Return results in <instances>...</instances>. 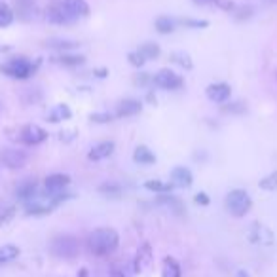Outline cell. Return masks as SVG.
Wrapping results in <instances>:
<instances>
[{"label":"cell","mask_w":277,"mask_h":277,"mask_svg":"<svg viewBox=\"0 0 277 277\" xmlns=\"http://www.w3.org/2000/svg\"><path fill=\"white\" fill-rule=\"evenodd\" d=\"M21 254V249L17 245H2L0 247V266H4V264H8V262H14Z\"/></svg>","instance_id":"obj_24"},{"label":"cell","mask_w":277,"mask_h":277,"mask_svg":"<svg viewBox=\"0 0 277 277\" xmlns=\"http://www.w3.org/2000/svg\"><path fill=\"white\" fill-rule=\"evenodd\" d=\"M234 277H251V275H249V271H247V269H238V271L234 273Z\"/></svg>","instance_id":"obj_44"},{"label":"cell","mask_w":277,"mask_h":277,"mask_svg":"<svg viewBox=\"0 0 277 277\" xmlns=\"http://www.w3.org/2000/svg\"><path fill=\"white\" fill-rule=\"evenodd\" d=\"M0 51H6V48H0Z\"/></svg>","instance_id":"obj_48"},{"label":"cell","mask_w":277,"mask_h":277,"mask_svg":"<svg viewBox=\"0 0 277 277\" xmlns=\"http://www.w3.org/2000/svg\"><path fill=\"white\" fill-rule=\"evenodd\" d=\"M93 74H95L97 78H106L108 76V69H95Z\"/></svg>","instance_id":"obj_43"},{"label":"cell","mask_w":277,"mask_h":277,"mask_svg":"<svg viewBox=\"0 0 277 277\" xmlns=\"http://www.w3.org/2000/svg\"><path fill=\"white\" fill-rule=\"evenodd\" d=\"M169 179H171V184H173V188H190L192 184H194V177H192V171L188 167H175L171 175H169Z\"/></svg>","instance_id":"obj_16"},{"label":"cell","mask_w":277,"mask_h":277,"mask_svg":"<svg viewBox=\"0 0 277 277\" xmlns=\"http://www.w3.org/2000/svg\"><path fill=\"white\" fill-rule=\"evenodd\" d=\"M135 275L133 269H129L127 271V268L124 266V264H120V262H116V264H112L110 266V277H131Z\"/></svg>","instance_id":"obj_34"},{"label":"cell","mask_w":277,"mask_h":277,"mask_svg":"<svg viewBox=\"0 0 277 277\" xmlns=\"http://www.w3.org/2000/svg\"><path fill=\"white\" fill-rule=\"evenodd\" d=\"M171 61H173L175 65H179L181 69H184V71H190L192 67H194V61H192L190 53H186V51H173L171 53Z\"/></svg>","instance_id":"obj_29"},{"label":"cell","mask_w":277,"mask_h":277,"mask_svg":"<svg viewBox=\"0 0 277 277\" xmlns=\"http://www.w3.org/2000/svg\"><path fill=\"white\" fill-rule=\"evenodd\" d=\"M137 51H139L146 61H150V59H158V57L161 56V49H159V46L156 44V42H144V44L139 46Z\"/></svg>","instance_id":"obj_27"},{"label":"cell","mask_w":277,"mask_h":277,"mask_svg":"<svg viewBox=\"0 0 277 277\" xmlns=\"http://www.w3.org/2000/svg\"><path fill=\"white\" fill-rule=\"evenodd\" d=\"M161 277H182V268L177 258H173V256H165L163 258Z\"/></svg>","instance_id":"obj_22"},{"label":"cell","mask_w":277,"mask_h":277,"mask_svg":"<svg viewBox=\"0 0 277 277\" xmlns=\"http://www.w3.org/2000/svg\"><path fill=\"white\" fill-rule=\"evenodd\" d=\"M205 93L213 103L224 104V103H228L230 97H232V87H230L228 84H224V82H216V84L207 86Z\"/></svg>","instance_id":"obj_14"},{"label":"cell","mask_w":277,"mask_h":277,"mask_svg":"<svg viewBox=\"0 0 277 277\" xmlns=\"http://www.w3.org/2000/svg\"><path fill=\"white\" fill-rule=\"evenodd\" d=\"M247 239L253 243V245H260V247H271L275 243V236L273 232L260 222H253L251 228L247 232Z\"/></svg>","instance_id":"obj_5"},{"label":"cell","mask_w":277,"mask_h":277,"mask_svg":"<svg viewBox=\"0 0 277 277\" xmlns=\"http://www.w3.org/2000/svg\"><path fill=\"white\" fill-rule=\"evenodd\" d=\"M40 194V188H38V182L34 181V179H25L21 181L19 184L16 186V190H14V196H16L17 201H21V203H29L32 199L36 198Z\"/></svg>","instance_id":"obj_12"},{"label":"cell","mask_w":277,"mask_h":277,"mask_svg":"<svg viewBox=\"0 0 277 277\" xmlns=\"http://www.w3.org/2000/svg\"><path fill=\"white\" fill-rule=\"evenodd\" d=\"M196 2H209V0H196Z\"/></svg>","instance_id":"obj_47"},{"label":"cell","mask_w":277,"mask_h":277,"mask_svg":"<svg viewBox=\"0 0 277 277\" xmlns=\"http://www.w3.org/2000/svg\"><path fill=\"white\" fill-rule=\"evenodd\" d=\"M71 186V177L67 173H53L48 175L44 179V188L42 192L48 194V196H56V194H61V192H67V188Z\"/></svg>","instance_id":"obj_11"},{"label":"cell","mask_w":277,"mask_h":277,"mask_svg":"<svg viewBox=\"0 0 277 277\" xmlns=\"http://www.w3.org/2000/svg\"><path fill=\"white\" fill-rule=\"evenodd\" d=\"M222 110L224 112H230V114H241V112L247 110V106L241 101H236V103H228L222 106Z\"/></svg>","instance_id":"obj_39"},{"label":"cell","mask_w":277,"mask_h":277,"mask_svg":"<svg viewBox=\"0 0 277 277\" xmlns=\"http://www.w3.org/2000/svg\"><path fill=\"white\" fill-rule=\"evenodd\" d=\"M112 118H114V114H110V112H93V114H89V120L93 124H108V122H112Z\"/></svg>","instance_id":"obj_36"},{"label":"cell","mask_w":277,"mask_h":277,"mask_svg":"<svg viewBox=\"0 0 277 277\" xmlns=\"http://www.w3.org/2000/svg\"><path fill=\"white\" fill-rule=\"evenodd\" d=\"M141 110H143V103H141L139 99H124V101H120L118 106H116L114 116H116V118H131V116L141 114Z\"/></svg>","instance_id":"obj_15"},{"label":"cell","mask_w":277,"mask_h":277,"mask_svg":"<svg viewBox=\"0 0 277 277\" xmlns=\"http://www.w3.org/2000/svg\"><path fill=\"white\" fill-rule=\"evenodd\" d=\"M135 84L141 87L150 86V84H154V76H152L150 72H139V74L135 76Z\"/></svg>","instance_id":"obj_38"},{"label":"cell","mask_w":277,"mask_h":277,"mask_svg":"<svg viewBox=\"0 0 277 277\" xmlns=\"http://www.w3.org/2000/svg\"><path fill=\"white\" fill-rule=\"evenodd\" d=\"M48 49H56L59 53H69L71 49H76L80 46L76 40H69V38H49L44 44Z\"/></svg>","instance_id":"obj_19"},{"label":"cell","mask_w":277,"mask_h":277,"mask_svg":"<svg viewBox=\"0 0 277 277\" xmlns=\"http://www.w3.org/2000/svg\"><path fill=\"white\" fill-rule=\"evenodd\" d=\"M194 201H196L198 205H201V207H207L209 203H211V199H209V196H207L205 192H198V194L194 196Z\"/></svg>","instance_id":"obj_42"},{"label":"cell","mask_w":277,"mask_h":277,"mask_svg":"<svg viewBox=\"0 0 277 277\" xmlns=\"http://www.w3.org/2000/svg\"><path fill=\"white\" fill-rule=\"evenodd\" d=\"M127 61H129V65L135 67V69H143L144 63H146V59H144L139 51H131V53H127Z\"/></svg>","instance_id":"obj_37"},{"label":"cell","mask_w":277,"mask_h":277,"mask_svg":"<svg viewBox=\"0 0 277 277\" xmlns=\"http://www.w3.org/2000/svg\"><path fill=\"white\" fill-rule=\"evenodd\" d=\"M49 251L59 260H74L80 254V241L71 234H59L51 239Z\"/></svg>","instance_id":"obj_3"},{"label":"cell","mask_w":277,"mask_h":277,"mask_svg":"<svg viewBox=\"0 0 277 277\" xmlns=\"http://www.w3.org/2000/svg\"><path fill=\"white\" fill-rule=\"evenodd\" d=\"M14 19H16V12L12 10V6L6 2H0V27H8L14 23Z\"/></svg>","instance_id":"obj_30"},{"label":"cell","mask_w":277,"mask_h":277,"mask_svg":"<svg viewBox=\"0 0 277 277\" xmlns=\"http://www.w3.org/2000/svg\"><path fill=\"white\" fill-rule=\"evenodd\" d=\"M260 188H262V190H268V192L277 190V171H275V173L268 175L266 179H262V181H260Z\"/></svg>","instance_id":"obj_35"},{"label":"cell","mask_w":277,"mask_h":277,"mask_svg":"<svg viewBox=\"0 0 277 277\" xmlns=\"http://www.w3.org/2000/svg\"><path fill=\"white\" fill-rule=\"evenodd\" d=\"M17 139H19V143L27 144V146H38L48 139V131L36 124H29L17 131Z\"/></svg>","instance_id":"obj_7"},{"label":"cell","mask_w":277,"mask_h":277,"mask_svg":"<svg viewBox=\"0 0 277 277\" xmlns=\"http://www.w3.org/2000/svg\"><path fill=\"white\" fill-rule=\"evenodd\" d=\"M17 209L16 205H2L0 207V226H6L8 222L14 220Z\"/></svg>","instance_id":"obj_33"},{"label":"cell","mask_w":277,"mask_h":277,"mask_svg":"<svg viewBox=\"0 0 277 277\" xmlns=\"http://www.w3.org/2000/svg\"><path fill=\"white\" fill-rule=\"evenodd\" d=\"M144 188L146 190L154 192V194H171L173 190V184L171 182H163L159 179H150V181L144 182Z\"/></svg>","instance_id":"obj_25"},{"label":"cell","mask_w":277,"mask_h":277,"mask_svg":"<svg viewBox=\"0 0 277 277\" xmlns=\"http://www.w3.org/2000/svg\"><path fill=\"white\" fill-rule=\"evenodd\" d=\"M63 4L67 6V10L71 12L72 16L80 17H87L89 16V4L86 0H63Z\"/></svg>","instance_id":"obj_21"},{"label":"cell","mask_w":277,"mask_h":277,"mask_svg":"<svg viewBox=\"0 0 277 277\" xmlns=\"http://www.w3.org/2000/svg\"><path fill=\"white\" fill-rule=\"evenodd\" d=\"M27 154L23 150H17V148H2L0 150V165L17 171L21 167L27 165Z\"/></svg>","instance_id":"obj_9"},{"label":"cell","mask_w":277,"mask_h":277,"mask_svg":"<svg viewBox=\"0 0 277 277\" xmlns=\"http://www.w3.org/2000/svg\"><path fill=\"white\" fill-rule=\"evenodd\" d=\"M146 101H148V103H152V104H156V95H154L152 91H148V93H146Z\"/></svg>","instance_id":"obj_45"},{"label":"cell","mask_w":277,"mask_h":277,"mask_svg":"<svg viewBox=\"0 0 277 277\" xmlns=\"http://www.w3.org/2000/svg\"><path fill=\"white\" fill-rule=\"evenodd\" d=\"M76 137H78L76 129H63V131H59V141L61 143H72Z\"/></svg>","instance_id":"obj_41"},{"label":"cell","mask_w":277,"mask_h":277,"mask_svg":"<svg viewBox=\"0 0 277 277\" xmlns=\"http://www.w3.org/2000/svg\"><path fill=\"white\" fill-rule=\"evenodd\" d=\"M99 192L108 199H120L124 196V188L116 182H104V184L99 186Z\"/></svg>","instance_id":"obj_26"},{"label":"cell","mask_w":277,"mask_h":277,"mask_svg":"<svg viewBox=\"0 0 277 277\" xmlns=\"http://www.w3.org/2000/svg\"><path fill=\"white\" fill-rule=\"evenodd\" d=\"M232 14L238 17V19H249V17L253 16V8H251V6H239V8L236 6Z\"/></svg>","instance_id":"obj_40"},{"label":"cell","mask_w":277,"mask_h":277,"mask_svg":"<svg viewBox=\"0 0 277 277\" xmlns=\"http://www.w3.org/2000/svg\"><path fill=\"white\" fill-rule=\"evenodd\" d=\"M156 203H158L159 207L167 209L169 213L177 214V216H182V214L186 213V207L182 203V199H179L177 196H173V194H158Z\"/></svg>","instance_id":"obj_13"},{"label":"cell","mask_w":277,"mask_h":277,"mask_svg":"<svg viewBox=\"0 0 277 277\" xmlns=\"http://www.w3.org/2000/svg\"><path fill=\"white\" fill-rule=\"evenodd\" d=\"M133 161L139 163V165H154V163H156V154H154L148 146L139 144L133 152Z\"/></svg>","instance_id":"obj_20"},{"label":"cell","mask_w":277,"mask_h":277,"mask_svg":"<svg viewBox=\"0 0 277 277\" xmlns=\"http://www.w3.org/2000/svg\"><path fill=\"white\" fill-rule=\"evenodd\" d=\"M34 4L32 0H16V14H19L21 17H34Z\"/></svg>","instance_id":"obj_31"},{"label":"cell","mask_w":277,"mask_h":277,"mask_svg":"<svg viewBox=\"0 0 277 277\" xmlns=\"http://www.w3.org/2000/svg\"><path fill=\"white\" fill-rule=\"evenodd\" d=\"M224 203H226V211H228L232 216L243 218V216L251 211L253 199H251V196H249L247 190H243V188H234V190L228 192Z\"/></svg>","instance_id":"obj_4"},{"label":"cell","mask_w":277,"mask_h":277,"mask_svg":"<svg viewBox=\"0 0 277 277\" xmlns=\"http://www.w3.org/2000/svg\"><path fill=\"white\" fill-rule=\"evenodd\" d=\"M154 27H156V31L159 34H171L175 31V27H177V21L171 19L169 16H159L156 21H154Z\"/></svg>","instance_id":"obj_28"},{"label":"cell","mask_w":277,"mask_h":277,"mask_svg":"<svg viewBox=\"0 0 277 277\" xmlns=\"http://www.w3.org/2000/svg\"><path fill=\"white\" fill-rule=\"evenodd\" d=\"M87 251L93 256H108L120 245V236L116 230L112 228H97L93 230L86 239Z\"/></svg>","instance_id":"obj_1"},{"label":"cell","mask_w":277,"mask_h":277,"mask_svg":"<svg viewBox=\"0 0 277 277\" xmlns=\"http://www.w3.org/2000/svg\"><path fill=\"white\" fill-rule=\"evenodd\" d=\"M38 67H40V59L31 61V59H27V57H23V56H17V57L8 59L6 63L0 65V72L6 74L8 78L27 80L38 71Z\"/></svg>","instance_id":"obj_2"},{"label":"cell","mask_w":277,"mask_h":277,"mask_svg":"<svg viewBox=\"0 0 277 277\" xmlns=\"http://www.w3.org/2000/svg\"><path fill=\"white\" fill-rule=\"evenodd\" d=\"M51 61L56 65H61V67H69V69H74V67H82L86 63V57L80 56V53H59V56L51 57Z\"/></svg>","instance_id":"obj_18"},{"label":"cell","mask_w":277,"mask_h":277,"mask_svg":"<svg viewBox=\"0 0 277 277\" xmlns=\"http://www.w3.org/2000/svg\"><path fill=\"white\" fill-rule=\"evenodd\" d=\"M177 23L182 25L184 29H207L209 27V21L205 19H192V17H182Z\"/></svg>","instance_id":"obj_32"},{"label":"cell","mask_w":277,"mask_h":277,"mask_svg":"<svg viewBox=\"0 0 277 277\" xmlns=\"http://www.w3.org/2000/svg\"><path fill=\"white\" fill-rule=\"evenodd\" d=\"M114 148H116V144L112 143V141L97 143L95 146H91V150L87 152V159H89V161H101V159H106L108 156H112Z\"/></svg>","instance_id":"obj_17"},{"label":"cell","mask_w":277,"mask_h":277,"mask_svg":"<svg viewBox=\"0 0 277 277\" xmlns=\"http://www.w3.org/2000/svg\"><path fill=\"white\" fill-rule=\"evenodd\" d=\"M154 262V251H152V245L148 241H144L143 245L137 249V253L133 256V262H131V268H133V273L139 275V273H144L146 269L152 266Z\"/></svg>","instance_id":"obj_8"},{"label":"cell","mask_w":277,"mask_h":277,"mask_svg":"<svg viewBox=\"0 0 277 277\" xmlns=\"http://www.w3.org/2000/svg\"><path fill=\"white\" fill-rule=\"evenodd\" d=\"M46 19L53 25H71L74 23V21H78V17L72 16L63 2H56V4L48 6V10H46Z\"/></svg>","instance_id":"obj_10"},{"label":"cell","mask_w":277,"mask_h":277,"mask_svg":"<svg viewBox=\"0 0 277 277\" xmlns=\"http://www.w3.org/2000/svg\"><path fill=\"white\" fill-rule=\"evenodd\" d=\"M154 86L159 87V89H165V91H177V89H181L184 86V78L175 71L161 69L159 72L154 74Z\"/></svg>","instance_id":"obj_6"},{"label":"cell","mask_w":277,"mask_h":277,"mask_svg":"<svg viewBox=\"0 0 277 277\" xmlns=\"http://www.w3.org/2000/svg\"><path fill=\"white\" fill-rule=\"evenodd\" d=\"M78 277H89V271H87L86 268H82V269L78 271Z\"/></svg>","instance_id":"obj_46"},{"label":"cell","mask_w":277,"mask_h":277,"mask_svg":"<svg viewBox=\"0 0 277 277\" xmlns=\"http://www.w3.org/2000/svg\"><path fill=\"white\" fill-rule=\"evenodd\" d=\"M71 116H72L71 108L65 103H59L56 108L48 114V122L49 124H59V122H65V120H71Z\"/></svg>","instance_id":"obj_23"}]
</instances>
